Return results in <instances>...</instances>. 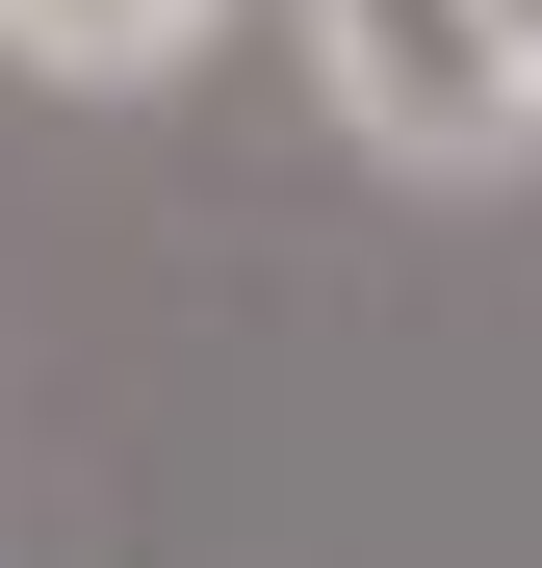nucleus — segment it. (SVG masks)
Listing matches in <instances>:
<instances>
[{
    "mask_svg": "<svg viewBox=\"0 0 542 568\" xmlns=\"http://www.w3.org/2000/svg\"><path fill=\"white\" fill-rule=\"evenodd\" d=\"M310 104L388 155V181H517L542 155V78L466 27V0H310Z\"/></svg>",
    "mask_w": 542,
    "mask_h": 568,
    "instance_id": "1",
    "label": "nucleus"
},
{
    "mask_svg": "<svg viewBox=\"0 0 542 568\" xmlns=\"http://www.w3.org/2000/svg\"><path fill=\"white\" fill-rule=\"evenodd\" d=\"M233 0H0V78H52V104H155V78H207Z\"/></svg>",
    "mask_w": 542,
    "mask_h": 568,
    "instance_id": "2",
    "label": "nucleus"
},
{
    "mask_svg": "<svg viewBox=\"0 0 542 568\" xmlns=\"http://www.w3.org/2000/svg\"><path fill=\"white\" fill-rule=\"evenodd\" d=\"M466 27H491V52H517V78H542V0H466Z\"/></svg>",
    "mask_w": 542,
    "mask_h": 568,
    "instance_id": "3",
    "label": "nucleus"
}]
</instances>
